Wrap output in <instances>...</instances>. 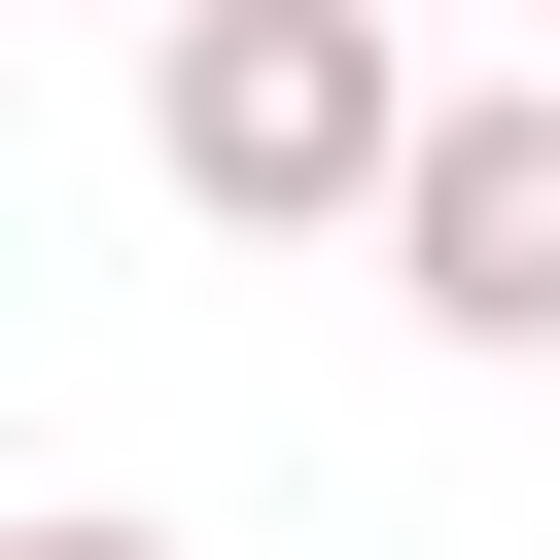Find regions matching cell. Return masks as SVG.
Masks as SVG:
<instances>
[{"mask_svg": "<svg viewBox=\"0 0 560 560\" xmlns=\"http://www.w3.org/2000/svg\"><path fill=\"white\" fill-rule=\"evenodd\" d=\"M420 0H175L140 35V175L210 210V245H385V175H420Z\"/></svg>", "mask_w": 560, "mask_h": 560, "instance_id": "1", "label": "cell"}, {"mask_svg": "<svg viewBox=\"0 0 560 560\" xmlns=\"http://www.w3.org/2000/svg\"><path fill=\"white\" fill-rule=\"evenodd\" d=\"M385 280H420V350H560V70H455V105H420Z\"/></svg>", "mask_w": 560, "mask_h": 560, "instance_id": "2", "label": "cell"}, {"mask_svg": "<svg viewBox=\"0 0 560 560\" xmlns=\"http://www.w3.org/2000/svg\"><path fill=\"white\" fill-rule=\"evenodd\" d=\"M0 560H175V525H105V490H35V525H0Z\"/></svg>", "mask_w": 560, "mask_h": 560, "instance_id": "3", "label": "cell"}, {"mask_svg": "<svg viewBox=\"0 0 560 560\" xmlns=\"http://www.w3.org/2000/svg\"><path fill=\"white\" fill-rule=\"evenodd\" d=\"M140 35H175V0H140Z\"/></svg>", "mask_w": 560, "mask_h": 560, "instance_id": "4", "label": "cell"}]
</instances>
